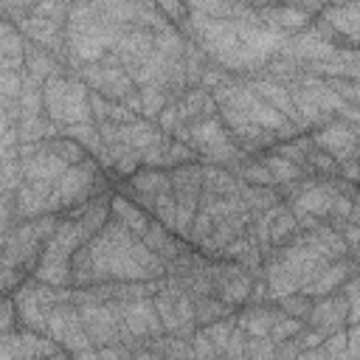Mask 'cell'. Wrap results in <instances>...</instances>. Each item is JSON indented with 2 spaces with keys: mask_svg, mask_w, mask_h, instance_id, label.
Instances as JSON below:
<instances>
[{
  "mask_svg": "<svg viewBox=\"0 0 360 360\" xmlns=\"http://www.w3.org/2000/svg\"><path fill=\"white\" fill-rule=\"evenodd\" d=\"M73 284L110 281H155L166 273V262L155 256L118 219H107L70 259Z\"/></svg>",
  "mask_w": 360,
  "mask_h": 360,
  "instance_id": "cell-1",
  "label": "cell"
},
{
  "mask_svg": "<svg viewBox=\"0 0 360 360\" xmlns=\"http://www.w3.org/2000/svg\"><path fill=\"white\" fill-rule=\"evenodd\" d=\"M87 93L90 90L82 79H70V76L56 73V76L42 82V107H45L48 118L59 127L93 121Z\"/></svg>",
  "mask_w": 360,
  "mask_h": 360,
  "instance_id": "cell-2",
  "label": "cell"
},
{
  "mask_svg": "<svg viewBox=\"0 0 360 360\" xmlns=\"http://www.w3.org/2000/svg\"><path fill=\"white\" fill-rule=\"evenodd\" d=\"M172 138L188 143L194 152L205 155L208 163H217V166H225V163H233L242 158L239 146L231 141L225 124L219 121V115H208V118H200L194 124H180Z\"/></svg>",
  "mask_w": 360,
  "mask_h": 360,
  "instance_id": "cell-3",
  "label": "cell"
},
{
  "mask_svg": "<svg viewBox=\"0 0 360 360\" xmlns=\"http://www.w3.org/2000/svg\"><path fill=\"white\" fill-rule=\"evenodd\" d=\"M101 180H104V177L98 174V166H96L90 158L65 166V172L53 180L48 211H51V214H56V211H68V208L84 202L87 197L101 194V186H104Z\"/></svg>",
  "mask_w": 360,
  "mask_h": 360,
  "instance_id": "cell-4",
  "label": "cell"
},
{
  "mask_svg": "<svg viewBox=\"0 0 360 360\" xmlns=\"http://www.w3.org/2000/svg\"><path fill=\"white\" fill-rule=\"evenodd\" d=\"M59 301H70V295L56 292V287L42 284V281H22L14 292V312L20 318V323L31 332L45 335V323H48V312L59 304Z\"/></svg>",
  "mask_w": 360,
  "mask_h": 360,
  "instance_id": "cell-5",
  "label": "cell"
},
{
  "mask_svg": "<svg viewBox=\"0 0 360 360\" xmlns=\"http://www.w3.org/2000/svg\"><path fill=\"white\" fill-rule=\"evenodd\" d=\"M45 335L56 343H62L65 352L76 354V357H98V352L90 346V338L82 326L79 318V307L70 301H59L51 312H48V323H45Z\"/></svg>",
  "mask_w": 360,
  "mask_h": 360,
  "instance_id": "cell-6",
  "label": "cell"
},
{
  "mask_svg": "<svg viewBox=\"0 0 360 360\" xmlns=\"http://www.w3.org/2000/svg\"><path fill=\"white\" fill-rule=\"evenodd\" d=\"M169 183H172V197L177 205V225L174 233L188 236L191 219L197 214L200 191H202V166L200 163H177L169 169Z\"/></svg>",
  "mask_w": 360,
  "mask_h": 360,
  "instance_id": "cell-7",
  "label": "cell"
},
{
  "mask_svg": "<svg viewBox=\"0 0 360 360\" xmlns=\"http://www.w3.org/2000/svg\"><path fill=\"white\" fill-rule=\"evenodd\" d=\"M79 318L82 326L90 338V343H112V340H124V323H121V312L115 304H107L101 298H87L79 304Z\"/></svg>",
  "mask_w": 360,
  "mask_h": 360,
  "instance_id": "cell-8",
  "label": "cell"
},
{
  "mask_svg": "<svg viewBox=\"0 0 360 360\" xmlns=\"http://www.w3.org/2000/svg\"><path fill=\"white\" fill-rule=\"evenodd\" d=\"M152 301H155V309L160 315L163 332L177 335V338L191 335V329L197 326L194 312H191V292H186L180 287H163Z\"/></svg>",
  "mask_w": 360,
  "mask_h": 360,
  "instance_id": "cell-9",
  "label": "cell"
},
{
  "mask_svg": "<svg viewBox=\"0 0 360 360\" xmlns=\"http://www.w3.org/2000/svg\"><path fill=\"white\" fill-rule=\"evenodd\" d=\"M82 82L90 90H96L104 98H110V101H121L127 93L135 90V82L129 79V73L121 65H110V62H101V59L98 62H84Z\"/></svg>",
  "mask_w": 360,
  "mask_h": 360,
  "instance_id": "cell-10",
  "label": "cell"
},
{
  "mask_svg": "<svg viewBox=\"0 0 360 360\" xmlns=\"http://www.w3.org/2000/svg\"><path fill=\"white\" fill-rule=\"evenodd\" d=\"M118 312H121V323H124L127 338H146L149 340V338H158L163 332L155 301L146 298V295L118 304Z\"/></svg>",
  "mask_w": 360,
  "mask_h": 360,
  "instance_id": "cell-11",
  "label": "cell"
},
{
  "mask_svg": "<svg viewBox=\"0 0 360 360\" xmlns=\"http://www.w3.org/2000/svg\"><path fill=\"white\" fill-rule=\"evenodd\" d=\"M312 143L318 149H323L326 155H332L338 163L346 160V158H354L357 152V127L349 124V121H329V124H321L315 135H309Z\"/></svg>",
  "mask_w": 360,
  "mask_h": 360,
  "instance_id": "cell-12",
  "label": "cell"
},
{
  "mask_svg": "<svg viewBox=\"0 0 360 360\" xmlns=\"http://www.w3.org/2000/svg\"><path fill=\"white\" fill-rule=\"evenodd\" d=\"M155 51V34L146 31V28H118L115 34V42H112V53L115 59L121 62L124 70L141 65L149 53Z\"/></svg>",
  "mask_w": 360,
  "mask_h": 360,
  "instance_id": "cell-13",
  "label": "cell"
},
{
  "mask_svg": "<svg viewBox=\"0 0 360 360\" xmlns=\"http://www.w3.org/2000/svg\"><path fill=\"white\" fill-rule=\"evenodd\" d=\"M51 188H53L51 180H25V183H20L17 191H14V217L34 219V217L51 214L48 211Z\"/></svg>",
  "mask_w": 360,
  "mask_h": 360,
  "instance_id": "cell-14",
  "label": "cell"
},
{
  "mask_svg": "<svg viewBox=\"0 0 360 360\" xmlns=\"http://www.w3.org/2000/svg\"><path fill=\"white\" fill-rule=\"evenodd\" d=\"M169 188H172L169 172L160 169V166H143V169L138 166L132 172V177H129V186H127V191H132L143 202V208H152L155 197L163 194V191H169Z\"/></svg>",
  "mask_w": 360,
  "mask_h": 360,
  "instance_id": "cell-15",
  "label": "cell"
},
{
  "mask_svg": "<svg viewBox=\"0 0 360 360\" xmlns=\"http://www.w3.org/2000/svg\"><path fill=\"white\" fill-rule=\"evenodd\" d=\"M250 276L242 273V267L231 264V267H217V281H214V292L228 304V307H242L248 304L250 295Z\"/></svg>",
  "mask_w": 360,
  "mask_h": 360,
  "instance_id": "cell-16",
  "label": "cell"
},
{
  "mask_svg": "<svg viewBox=\"0 0 360 360\" xmlns=\"http://www.w3.org/2000/svg\"><path fill=\"white\" fill-rule=\"evenodd\" d=\"M354 273V264L352 262H343V256L340 259H335V262H329L326 267H321L304 287H301V292L304 295H309V298H321V295H329V292H335L349 276Z\"/></svg>",
  "mask_w": 360,
  "mask_h": 360,
  "instance_id": "cell-17",
  "label": "cell"
},
{
  "mask_svg": "<svg viewBox=\"0 0 360 360\" xmlns=\"http://www.w3.org/2000/svg\"><path fill=\"white\" fill-rule=\"evenodd\" d=\"M346 309H349L346 298H343L340 292H338V295L329 292V295H321V301L309 307L307 321H309L315 329H321L323 335H329V332H335V329H340V326L346 323Z\"/></svg>",
  "mask_w": 360,
  "mask_h": 360,
  "instance_id": "cell-18",
  "label": "cell"
},
{
  "mask_svg": "<svg viewBox=\"0 0 360 360\" xmlns=\"http://www.w3.org/2000/svg\"><path fill=\"white\" fill-rule=\"evenodd\" d=\"M250 90L256 96H262L270 107H276L281 115H287L298 129H304V121H301V115H298V110L292 104V96H290V90L284 84H278L273 79H256V82H250Z\"/></svg>",
  "mask_w": 360,
  "mask_h": 360,
  "instance_id": "cell-19",
  "label": "cell"
},
{
  "mask_svg": "<svg viewBox=\"0 0 360 360\" xmlns=\"http://www.w3.org/2000/svg\"><path fill=\"white\" fill-rule=\"evenodd\" d=\"M177 110V121L180 124H194L200 118L217 115V101L211 98V93L205 87H194L188 93H183V98L174 104Z\"/></svg>",
  "mask_w": 360,
  "mask_h": 360,
  "instance_id": "cell-20",
  "label": "cell"
},
{
  "mask_svg": "<svg viewBox=\"0 0 360 360\" xmlns=\"http://www.w3.org/2000/svg\"><path fill=\"white\" fill-rule=\"evenodd\" d=\"M262 22H267V28H276V31H301L309 25V11L298 8V6H267L256 14Z\"/></svg>",
  "mask_w": 360,
  "mask_h": 360,
  "instance_id": "cell-21",
  "label": "cell"
},
{
  "mask_svg": "<svg viewBox=\"0 0 360 360\" xmlns=\"http://www.w3.org/2000/svg\"><path fill=\"white\" fill-rule=\"evenodd\" d=\"M20 31L28 39H34L37 45L48 48V51H59L62 48V22H53V20H45V17H34V14H22Z\"/></svg>",
  "mask_w": 360,
  "mask_h": 360,
  "instance_id": "cell-22",
  "label": "cell"
},
{
  "mask_svg": "<svg viewBox=\"0 0 360 360\" xmlns=\"http://www.w3.org/2000/svg\"><path fill=\"white\" fill-rule=\"evenodd\" d=\"M141 242H143L155 256H160L166 264H172V262L177 259V253L183 250V245L174 239V231H169V228H166L163 222H158V219H149V228L143 231Z\"/></svg>",
  "mask_w": 360,
  "mask_h": 360,
  "instance_id": "cell-23",
  "label": "cell"
},
{
  "mask_svg": "<svg viewBox=\"0 0 360 360\" xmlns=\"http://www.w3.org/2000/svg\"><path fill=\"white\" fill-rule=\"evenodd\" d=\"M118 143H127V146H132V149H146L149 143H155L160 135H163V129L152 121V118H135V121H129V124H118Z\"/></svg>",
  "mask_w": 360,
  "mask_h": 360,
  "instance_id": "cell-24",
  "label": "cell"
},
{
  "mask_svg": "<svg viewBox=\"0 0 360 360\" xmlns=\"http://www.w3.org/2000/svg\"><path fill=\"white\" fill-rule=\"evenodd\" d=\"M110 214L112 219H118L129 233H135L138 239L143 236V231L149 228V214L143 208H138L135 202H129L124 194H115L110 197Z\"/></svg>",
  "mask_w": 360,
  "mask_h": 360,
  "instance_id": "cell-25",
  "label": "cell"
},
{
  "mask_svg": "<svg viewBox=\"0 0 360 360\" xmlns=\"http://www.w3.org/2000/svg\"><path fill=\"white\" fill-rule=\"evenodd\" d=\"M278 315H281V312H276V309H267V307H262V304H253V307L236 312V326H239L248 338H267V335H270V326H273V321H276Z\"/></svg>",
  "mask_w": 360,
  "mask_h": 360,
  "instance_id": "cell-26",
  "label": "cell"
},
{
  "mask_svg": "<svg viewBox=\"0 0 360 360\" xmlns=\"http://www.w3.org/2000/svg\"><path fill=\"white\" fill-rule=\"evenodd\" d=\"M323 20L329 28H338L340 34H346L349 39L357 37V0H343V3H332L323 8Z\"/></svg>",
  "mask_w": 360,
  "mask_h": 360,
  "instance_id": "cell-27",
  "label": "cell"
},
{
  "mask_svg": "<svg viewBox=\"0 0 360 360\" xmlns=\"http://www.w3.org/2000/svg\"><path fill=\"white\" fill-rule=\"evenodd\" d=\"M101 163L110 166L118 174H132L141 166V152L132 149V146H127V143H112V146H104Z\"/></svg>",
  "mask_w": 360,
  "mask_h": 360,
  "instance_id": "cell-28",
  "label": "cell"
},
{
  "mask_svg": "<svg viewBox=\"0 0 360 360\" xmlns=\"http://www.w3.org/2000/svg\"><path fill=\"white\" fill-rule=\"evenodd\" d=\"M228 304L219 298V295H214V292H197V295H191V312H194V323H211V321H217V318H222V315H228Z\"/></svg>",
  "mask_w": 360,
  "mask_h": 360,
  "instance_id": "cell-29",
  "label": "cell"
},
{
  "mask_svg": "<svg viewBox=\"0 0 360 360\" xmlns=\"http://www.w3.org/2000/svg\"><path fill=\"white\" fill-rule=\"evenodd\" d=\"M259 160L267 166L273 183L287 186V183H295V180H307V172H304L298 163H292V160H287V158H281V155H276V152H267V155L259 158Z\"/></svg>",
  "mask_w": 360,
  "mask_h": 360,
  "instance_id": "cell-30",
  "label": "cell"
},
{
  "mask_svg": "<svg viewBox=\"0 0 360 360\" xmlns=\"http://www.w3.org/2000/svg\"><path fill=\"white\" fill-rule=\"evenodd\" d=\"M68 138H73L79 146H84V152H93L96 158H104V143L98 135V124L93 121H82V124H68L62 127Z\"/></svg>",
  "mask_w": 360,
  "mask_h": 360,
  "instance_id": "cell-31",
  "label": "cell"
},
{
  "mask_svg": "<svg viewBox=\"0 0 360 360\" xmlns=\"http://www.w3.org/2000/svg\"><path fill=\"white\" fill-rule=\"evenodd\" d=\"M17 104H20V115L22 118H34V115H42V82L34 79L31 73L22 79V87H20V96H17Z\"/></svg>",
  "mask_w": 360,
  "mask_h": 360,
  "instance_id": "cell-32",
  "label": "cell"
},
{
  "mask_svg": "<svg viewBox=\"0 0 360 360\" xmlns=\"http://www.w3.org/2000/svg\"><path fill=\"white\" fill-rule=\"evenodd\" d=\"M217 62L225 68V70H253V68H259V65H264L267 59L264 56H259L256 51H250L248 45H233L231 51H225L222 56H217Z\"/></svg>",
  "mask_w": 360,
  "mask_h": 360,
  "instance_id": "cell-33",
  "label": "cell"
},
{
  "mask_svg": "<svg viewBox=\"0 0 360 360\" xmlns=\"http://www.w3.org/2000/svg\"><path fill=\"white\" fill-rule=\"evenodd\" d=\"M138 96H141V115L143 118H158V112L169 104V93H166V87L163 84H158V82H149V84H141V90H138Z\"/></svg>",
  "mask_w": 360,
  "mask_h": 360,
  "instance_id": "cell-34",
  "label": "cell"
},
{
  "mask_svg": "<svg viewBox=\"0 0 360 360\" xmlns=\"http://www.w3.org/2000/svg\"><path fill=\"white\" fill-rule=\"evenodd\" d=\"M22 56H25V68H28V73H31L34 79H39V82H45V79H51V76H56V73H59L56 59H53V56H48V53H45V48H42V51H34V48H28V45H25Z\"/></svg>",
  "mask_w": 360,
  "mask_h": 360,
  "instance_id": "cell-35",
  "label": "cell"
},
{
  "mask_svg": "<svg viewBox=\"0 0 360 360\" xmlns=\"http://www.w3.org/2000/svg\"><path fill=\"white\" fill-rule=\"evenodd\" d=\"M233 329H236V315L228 312V318L222 315V318H217L211 323H202L200 335H205L211 340V346L217 349V354H222V349H225V343H228V338H231Z\"/></svg>",
  "mask_w": 360,
  "mask_h": 360,
  "instance_id": "cell-36",
  "label": "cell"
},
{
  "mask_svg": "<svg viewBox=\"0 0 360 360\" xmlns=\"http://www.w3.org/2000/svg\"><path fill=\"white\" fill-rule=\"evenodd\" d=\"M45 146H48L53 155H59L68 166H70V163H79V160H84V158H87L84 146H79V143H76L73 138H68V135H62V138H59V135H56V138H48V141H45Z\"/></svg>",
  "mask_w": 360,
  "mask_h": 360,
  "instance_id": "cell-37",
  "label": "cell"
},
{
  "mask_svg": "<svg viewBox=\"0 0 360 360\" xmlns=\"http://www.w3.org/2000/svg\"><path fill=\"white\" fill-rule=\"evenodd\" d=\"M183 45H186V42L180 39V34H177L169 22H166L163 28L155 31V51H158V53L174 59V56H183Z\"/></svg>",
  "mask_w": 360,
  "mask_h": 360,
  "instance_id": "cell-38",
  "label": "cell"
},
{
  "mask_svg": "<svg viewBox=\"0 0 360 360\" xmlns=\"http://www.w3.org/2000/svg\"><path fill=\"white\" fill-rule=\"evenodd\" d=\"M301 329H304V321H301V318H292V315H284V312H281V315L273 321L267 338H270L273 343H281V340H292Z\"/></svg>",
  "mask_w": 360,
  "mask_h": 360,
  "instance_id": "cell-39",
  "label": "cell"
},
{
  "mask_svg": "<svg viewBox=\"0 0 360 360\" xmlns=\"http://www.w3.org/2000/svg\"><path fill=\"white\" fill-rule=\"evenodd\" d=\"M276 301H278V307H281L284 315H292V318H301V321H307L309 307H312V298L304 295V292H298V290L295 292H287V295H281Z\"/></svg>",
  "mask_w": 360,
  "mask_h": 360,
  "instance_id": "cell-40",
  "label": "cell"
},
{
  "mask_svg": "<svg viewBox=\"0 0 360 360\" xmlns=\"http://www.w3.org/2000/svg\"><path fill=\"white\" fill-rule=\"evenodd\" d=\"M68 8H70L68 0H39L37 6H31V14L53 20V22H62V20H68Z\"/></svg>",
  "mask_w": 360,
  "mask_h": 360,
  "instance_id": "cell-41",
  "label": "cell"
},
{
  "mask_svg": "<svg viewBox=\"0 0 360 360\" xmlns=\"http://www.w3.org/2000/svg\"><path fill=\"white\" fill-rule=\"evenodd\" d=\"M245 354H250V357H270V354H276V346H273L270 338H250V340H245Z\"/></svg>",
  "mask_w": 360,
  "mask_h": 360,
  "instance_id": "cell-42",
  "label": "cell"
},
{
  "mask_svg": "<svg viewBox=\"0 0 360 360\" xmlns=\"http://www.w3.org/2000/svg\"><path fill=\"white\" fill-rule=\"evenodd\" d=\"M155 121H158V127H160V129H163L166 135H172V132H174V129L180 127V121H177V110H174V104H166V107H163V110L158 112V118H155Z\"/></svg>",
  "mask_w": 360,
  "mask_h": 360,
  "instance_id": "cell-43",
  "label": "cell"
},
{
  "mask_svg": "<svg viewBox=\"0 0 360 360\" xmlns=\"http://www.w3.org/2000/svg\"><path fill=\"white\" fill-rule=\"evenodd\" d=\"M14 318H17V312H14V304H11V301H0V335L11 332V326H14Z\"/></svg>",
  "mask_w": 360,
  "mask_h": 360,
  "instance_id": "cell-44",
  "label": "cell"
},
{
  "mask_svg": "<svg viewBox=\"0 0 360 360\" xmlns=\"http://www.w3.org/2000/svg\"><path fill=\"white\" fill-rule=\"evenodd\" d=\"M39 0H0V6H6L8 11H14V14H20V11H25L28 6H37Z\"/></svg>",
  "mask_w": 360,
  "mask_h": 360,
  "instance_id": "cell-45",
  "label": "cell"
},
{
  "mask_svg": "<svg viewBox=\"0 0 360 360\" xmlns=\"http://www.w3.org/2000/svg\"><path fill=\"white\" fill-rule=\"evenodd\" d=\"M14 155H17L14 149H8V146H3V143H0V166H3V163H8V160H14Z\"/></svg>",
  "mask_w": 360,
  "mask_h": 360,
  "instance_id": "cell-46",
  "label": "cell"
},
{
  "mask_svg": "<svg viewBox=\"0 0 360 360\" xmlns=\"http://www.w3.org/2000/svg\"><path fill=\"white\" fill-rule=\"evenodd\" d=\"M231 3H245V6H273V0H231Z\"/></svg>",
  "mask_w": 360,
  "mask_h": 360,
  "instance_id": "cell-47",
  "label": "cell"
},
{
  "mask_svg": "<svg viewBox=\"0 0 360 360\" xmlns=\"http://www.w3.org/2000/svg\"><path fill=\"white\" fill-rule=\"evenodd\" d=\"M11 31H14V25H11V22H6V20L0 17V37H3V34H11Z\"/></svg>",
  "mask_w": 360,
  "mask_h": 360,
  "instance_id": "cell-48",
  "label": "cell"
},
{
  "mask_svg": "<svg viewBox=\"0 0 360 360\" xmlns=\"http://www.w3.org/2000/svg\"><path fill=\"white\" fill-rule=\"evenodd\" d=\"M8 127H11V121H8V118H0V141H3V135H6Z\"/></svg>",
  "mask_w": 360,
  "mask_h": 360,
  "instance_id": "cell-49",
  "label": "cell"
},
{
  "mask_svg": "<svg viewBox=\"0 0 360 360\" xmlns=\"http://www.w3.org/2000/svg\"><path fill=\"white\" fill-rule=\"evenodd\" d=\"M301 3H307V6H315V8H318V6H321V3H326V0H301Z\"/></svg>",
  "mask_w": 360,
  "mask_h": 360,
  "instance_id": "cell-50",
  "label": "cell"
}]
</instances>
